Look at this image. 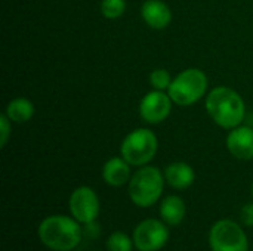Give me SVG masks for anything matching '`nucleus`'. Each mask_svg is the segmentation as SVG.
I'll return each mask as SVG.
<instances>
[{"label":"nucleus","instance_id":"f257e3e1","mask_svg":"<svg viewBox=\"0 0 253 251\" xmlns=\"http://www.w3.org/2000/svg\"><path fill=\"white\" fill-rule=\"evenodd\" d=\"M205 107L213 123L227 130L242 126L246 115V107L242 96L225 86L212 89L206 96Z\"/></svg>","mask_w":253,"mask_h":251},{"label":"nucleus","instance_id":"f03ea898","mask_svg":"<svg viewBox=\"0 0 253 251\" xmlns=\"http://www.w3.org/2000/svg\"><path fill=\"white\" fill-rule=\"evenodd\" d=\"M83 237L80 222L74 217L53 215L46 217L39 226V238L42 244L53 251H71Z\"/></svg>","mask_w":253,"mask_h":251},{"label":"nucleus","instance_id":"7ed1b4c3","mask_svg":"<svg viewBox=\"0 0 253 251\" xmlns=\"http://www.w3.org/2000/svg\"><path fill=\"white\" fill-rule=\"evenodd\" d=\"M165 173L154 166H142L129 180V197L138 207L154 206L163 194Z\"/></svg>","mask_w":253,"mask_h":251},{"label":"nucleus","instance_id":"20e7f679","mask_svg":"<svg viewBox=\"0 0 253 251\" xmlns=\"http://www.w3.org/2000/svg\"><path fill=\"white\" fill-rule=\"evenodd\" d=\"M208 90V77L199 68H187L181 71L170 83L168 93L173 104L190 107L199 102Z\"/></svg>","mask_w":253,"mask_h":251},{"label":"nucleus","instance_id":"39448f33","mask_svg":"<svg viewBox=\"0 0 253 251\" xmlns=\"http://www.w3.org/2000/svg\"><path fill=\"white\" fill-rule=\"evenodd\" d=\"M159 141L154 132L145 127L135 129L130 132L122 142L120 152L122 157L130 164L136 167L147 166L157 154Z\"/></svg>","mask_w":253,"mask_h":251},{"label":"nucleus","instance_id":"423d86ee","mask_svg":"<svg viewBox=\"0 0 253 251\" xmlns=\"http://www.w3.org/2000/svg\"><path fill=\"white\" fill-rule=\"evenodd\" d=\"M209 246L212 251H248L249 240L242 229L233 220H218L209 232Z\"/></svg>","mask_w":253,"mask_h":251},{"label":"nucleus","instance_id":"0eeeda50","mask_svg":"<svg viewBox=\"0 0 253 251\" xmlns=\"http://www.w3.org/2000/svg\"><path fill=\"white\" fill-rule=\"evenodd\" d=\"M169 240L166 223L156 219L141 222L133 231V244L139 251L162 250Z\"/></svg>","mask_w":253,"mask_h":251},{"label":"nucleus","instance_id":"6e6552de","mask_svg":"<svg viewBox=\"0 0 253 251\" xmlns=\"http://www.w3.org/2000/svg\"><path fill=\"white\" fill-rule=\"evenodd\" d=\"M68 207H70L71 216L83 225L96 220L99 215L98 195L89 186H79L77 189H74L70 197Z\"/></svg>","mask_w":253,"mask_h":251},{"label":"nucleus","instance_id":"1a4fd4ad","mask_svg":"<svg viewBox=\"0 0 253 251\" xmlns=\"http://www.w3.org/2000/svg\"><path fill=\"white\" fill-rule=\"evenodd\" d=\"M172 104L173 101L168 92L153 89L142 98L139 104V115L148 124H160L169 117Z\"/></svg>","mask_w":253,"mask_h":251},{"label":"nucleus","instance_id":"9d476101","mask_svg":"<svg viewBox=\"0 0 253 251\" xmlns=\"http://www.w3.org/2000/svg\"><path fill=\"white\" fill-rule=\"evenodd\" d=\"M227 148L230 154L239 160H253V129L239 126L228 132Z\"/></svg>","mask_w":253,"mask_h":251},{"label":"nucleus","instance_id":"9b49d317","mask_svg":"<svg viewBox=\"0 0 253 251\" xmlns=\"http://www.w3.org/2000/svg\"><path fill=\"white\" fill-rule=\"evenodd\" d=\"M141 16L145 24L154 30L166 28L172 21L170 7L162 0H147L141 6Z\"/></svg>","mask_w":253,"mask_h":251},{"label":"nucleus","instance_id":"f8f14e48","mask_svg":"<svg viewBox=\"0 0 253 251\" xmlns=\"http://www.w3.org/2000/svg\"><path fill=\"white\" fill-rule=\"evenodd\" d=\"M130 178V164L123 157H113L102 167V179L113 188L126 185Z\"/></svg>","mask_w":253,"mask_h":251},{"label":"nucleus","instance_id":"ddd939ff","mask_svg":"<svg viewBox=\"0 0 253 251\" xmlns=\"http://www.w3.org/2000/svg\"><path fill=\"white\" fill-rule=\"evenodd\" d=\"M165 179L173 189H187L196 180V173L193 167L184 161L170 163L165 170Z\"/></svg>","mask_w":253,"mask_h":251},{"label":"nucleus","instance_id":"4468645a","mask_svg":"<svg viewBox=\"0 0 253 251\" xmlns=\"http://www.w3.org/2000/svg\"><path fill=\"white\" fill-rule=\"evenodd\" d=\"M185 215H187V207L181 197L169 195V197L163 198V201L160 204V216L166 225L176 226V225L182 223V220L185 219Z\"/></svg>","mask_w":253,"mask_h":251},{"label":"nucleus","instance_id":"2eb2a0df","mask_svg":"<svg viewBox=\"0 0 253 251\" xmlns=\"http://www.w3.org/2000/svg\"><path fill=\"white\" fill-rule=\"evenodd\" d=\"M34 104L27 98H15L6 107V115L12 123H27L34 115Z\"/></svg>","mask_w":253,"mask_h":251},{"label":"nucleus","instance_id":"dca6fc26","mask_svg":"<svg viewBox=\"0 0 253 251\" xmlns=\"http://www.w3.org/2000/svg\"><path fill=\"white\" fill-rule=\"evenodd\" d=\"M107 251H132L133 241L125 232H113L107 240Z\"/></svg>","mask_w":253,"mask_h":251},{"label":"nucleus","instance_id":"f3484780","mask_svg":"<svg viewBox=\"0 0 253 251\" xmlns=\"http://www.w3.org/2000/svg\"><path fill=\"white\" fill-rule=\"evenodd\" d=\"M126 10V0H102L101 13L107 19H117Z\"/></svg>","mask_w":253,"mask_h":251},{"label":"nucleus","instance_id":"a211bd4d","mask_svg":"<svg viewBox=\"0 0 253 251\" xmlns=\"http://www.w3.org/2000/svg\"><path fill=\"white\" fill-rule=\"evenodd\" d=\"M150 84L154 90H163V92H168V89L170 87V83H172V77L169 74L168 70L165 68H157L154 71L150 72Z\"/></svg>","mask_w":253,"mask_h":251},{"label":"nucleus","instance_id":"6ab92c4d","mask_svg":"<svg viewBox=\"0 0 253 251\" xmlns=\"http://www.w3.org/2000/svg\"><path fill=\"white\" fill-rule=\"evenodd\" d=\"M10 126L12 121L7 118L6 114L0 115V146L4 148L7 145V141L10 138Z\"/></svg>","mask_w":253,"mask_h":251},{"label":"nucleus","instance_id":"aec40b11","mask_svg":"<svg viewBox=\"0 0 253 251\" xmlns=\"http://www.w3.org/2000/svg\"><path fill=\"white\" fill-rule=\"evenodd\" d=\"M240 217H242L243 225L253 228V203H248V204L243 206Z\"/></svg>","mask_w":253,"mask_h":251},{"label":"nucleus","instance_id":"412c9836","mask_svg":"<svg viewBox=\"0 0 253 251\" xmlns=\"http://www.w3.org/2000/svg\"><path fill=\"white\" fill-rule=\"evenodd\" d=\"M84 231L87 232V235L89 237H98L99 235V225L96 223V220H93V222H90V223H86L84 225Z\"/></svg>","mask_w":253,"mask_h":251},{"label":"nucleus","instance_id":"4be33fe9","mask_svg":"<svg viewBox=\"0 0 253 251\" xmlns=\"http://www.w3.org/2000/svg\"><path fill=\"white\" fill-rule=\"evenodd\" d=\"M252 195H253V185H252Z\"/></svg>","mask_w":253,"mask_h":251}]
</instances>
